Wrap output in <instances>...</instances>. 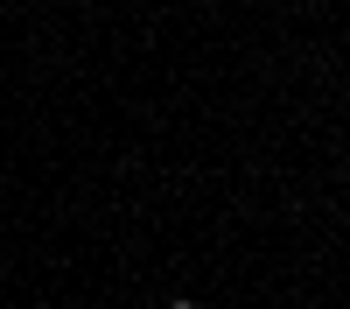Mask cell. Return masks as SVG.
Here are the masks:
<instances>
[{
    "instance_id": "1",
    "label": "cell",
    "mask_w": 350,
    "mask_h": 309,
    "mask_svg": "<svg viewBox=\"0 0 350 309\" xmlns=\"http://www.w3.org/2000/svg\"><path fill=\"white\" fill-rule=\"evenodd\" d=\"M168 309H196V302H189V295H175V302H168Z\"/></svg>"
}]
</instances>
